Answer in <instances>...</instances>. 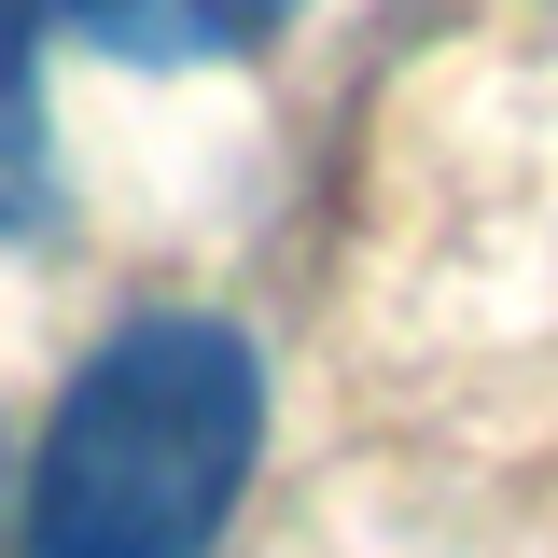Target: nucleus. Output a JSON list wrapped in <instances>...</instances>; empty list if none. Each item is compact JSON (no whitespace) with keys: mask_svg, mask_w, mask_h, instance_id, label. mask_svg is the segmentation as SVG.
<instances>
[{"mask_svg":"<svg viewBox=\"0 0 558 558\" xmlns=\"http://www.w3.org/2000/svg\"><path fill=\"white\" fill-rule=\"evenodd\" d=\"M57 14L126 70H209V57H252L266 28H293L307 0H57Z\"/></svg>","mask_w":558,"mask_h":558,"instance_id":"nucleus-2","label":"nucleus"},{"mask_svg":"<svg viewBox=\"0 0 558 558\" xmlns=\"http://www.w3.org/2000/svg\"><path fill=\"white\" fill-rule=\"evenodd\" d=\"M266 461V349L209 307H140L70 363L43 461H28V558H209Z\"/></svg>","mask_w":558,"mask_h":558,"instance_id":"nucleus-1","label":"nucleus"},{"mask_svg":"<svg viewBox=\"0 0 558 558\" xmlns=\"http://www.w3.org/2000/svg\"><path fill=\"white\" fill-rule=\"evenodd\" d=\"M57 223V112H43V43L28 0H0V238Z\"/></svg>","mask_w":558,"mask_h":558,"instance_id":"nucleus-3","label":"nucleus"}]
</instances>
